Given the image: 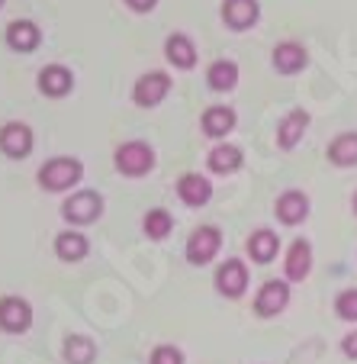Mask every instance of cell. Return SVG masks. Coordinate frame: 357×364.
<instances>
[{
    "instance_id": "6da1fadb",
    "label": "cell",
    "mask_w": 357,
    "mask_h": 364,
    "mask_svg": "<svg viewBox=\"0 0 357 364\" xmlns=\"http://www.w3.org/2000/svg\"><path fill=\"white\" fill-rule=\"evenodd\" d=\"M84 178V165L77 159H68V155H58V159H48L45 165L39 168V184L42 191H68V187L81 184Z\"/></svg>"
},
{
    "instance_id": "7a4b0ae2",
    "label": "cell",
    "mask_w": 357,
    "mask_h": 364,
    "mask_svg": "<svg viewBox=\"0 0 357 364\" xmlns=\"http://www.w3.org/2000/svg\"><path fill=\"white\" fill-rule=\"evenodd\" d=\"M104 213V197L94 191H81V193H71L68 200L62 203V216L75 226H87V223L100 220Z\"/></svg>"
},
{
    "instance_id": "3957f363",
    "label": "cell",
    "mask_w": 357,
    "mask_h": 364,
    "mask_svg": "<svg viewBox=\"0 0 357 364\" xmlns=\"http://www.w3.org/2000/svg\"><path fill=\"white\" fill-rule=\"evenodd\" d=\"M116 168L126 178H142L155 168V151L145 142H126L116 149Z\"/></svg>"
},
{
    "instance_id": "277c9868",
    "label": "cell",
    "mask_w": 357,
    "mask_h": 364,
    "mask_svg": "<svg viewBox=\"0 0 357 364\" xmlns=\"http://www.w3.org/2000/svg\"><path fill=\"white\" fill-rule=\"evenodd\" d=\"M167 94H171V77H167L165 71H148V75H142L136 81V87H132V100H136L138 107H145V110L158 107Z\"/></svg>"
},
{
    "instance_id": "5b68a950",
    "label": "cell",
    "mask_w": 357,
    "mask_h": 364,
    "mask_svg": "<svg viewBox=\"0 0 357 364\" xmlns=\"http://www.w3.org/2000/svg\"><path fill=\"white\" fill-rule=\"evenodd\" d=\"M222 248V232L216 226H199L187 242V262L190 264H209Z\"/></svg>"
},
{
    "instance_id": "8992f818",
    "label": "cell",
    "mask_w": 357,
    "mask_h": 364,
    "mask_svg": "<svg viewBox=\"0 0 357 364\" xmlns=\"http://www.w3.org/2000/svg\"><path fill=\"white\" fill-rule=\"evenodd\" d=\"M33 326V306L23 296H0V329L20 336Z\"/></svg>"
},
{
    "instance_id": "52a82bcc",
    "label": "cell",
    "mask_w": 357,
    "mask_h": 364,
    "mask_svg": "<svg viewBox=\"0 0 357 364\" xmlns=\"http://www.w3.org/2000/svg\"><path fill=\"white\" fill-rule=\"evenodd\" d=\"M0 151L7 159H26L33 151V129L26 123H4L0 126Z\"/></svg>"
},
{
    "instance_id": "ba28073f",
    "label": "cell",
    "mask_w": 357,
    "mask_h": 364,
    "mask_svg": "<svg viewBox=\"0 0 357 364\" xmlns=\"http://www.w3.org/2000/svg\"><path fill=\"white\" fill-rule=\"evenodd\" d=\"M248 287V268L245 262H238V258H229V262L219 264V271H216V290H219L222 296H241Z\"/></svg>"
},
{
    "instance_id": "9c48e42d",
    "label": "cell",
    "mask_w": 357,
    "mask_h": 364,
    "mask_svg": "<svg viewBox=\"0 0 357 364\" xmlns=\"http://www.w3.org/2000/svg\"><path fill=\"white\" fill-rule=\"evenodd\" d=\"M290 303V287L287 281H268L261 290H258V296H254V309H258V316H277V313H283Z\"/></svg>"
},
{
    "instance_id": "30bf717a",
    "label": "cell",
    "mask_w": 357,
    "mask_h": 364,
    "mask_svg": "<svg viewBox=\"0 0 357 364\" xmlns=\"http://www.w3.org/2000/svg\"><path fill=\"white\" fill-rule=\"evenodd\" d=\"M39 42H42V29L35 26L33 20H13L7 26V46L13 48V52H20V55L35 52Z\"/></svg>"
},
{
    "instance_id": "8fae6325",
    "label": "cell",
    "mask_w": 357,
    "mask_h": 364,
    "mask_svg": "<svg viewBox=\"0 0 357 364\" xmlns=\"http://www.w3.org/2000/svg\"><path fill=\"white\" fill-rule=\"evenodd\" d=\"M274 213L283 226H296V223H302L306 216H309V197L300 193V191H287L280 200H277Z\"/></svg>"
},
{
    "instance_id": "7c38bea8",
    "label": "cell",
    "mask_w": 357,
    "mask_h": 364,
    "mask_svg": "<svg viewBox=\"0 0 357 364\" xmlns=\"http://www.w3.org/2000/svg\"><path fill=\"white\" fill-rule=\"evenodd\" d=\"M258 16H261L258 0H226V4H222V20H226L232 29L254 26V23H258Z\"/></svg>"
},
{
    "instance_id": "4fadbf2b",
    "label": "cell",
    "mask_w": 357,
    "mask_h": 364,
    "mask_svg": "<svg viewBox=\"0 0 357 364\" xmlns=\"http://www.w3.org/2000/svg\"><path fill=\"white\" fill-rule=\"evenodd\" d=\"M71 87H75V77L65 65H45L39 71V90L45 97H65L71 94Z\"/></svg>"
},
{
    "instance_id": "5bb4252c",
    "label": "cell",
    "mask_w": 357,
    "mask_h": 364,
    "mask_svg": "<svg viewBox=\"0 0 357 364\" xmlns=\"http://www.w3.org/2000/svg\"><path fill=\"white\" fill-rule=\"evenodd\" d=\"M177 193L187 206H207L213 200V184L203 174H184L177 181Z\"/></svg>"
},
{
    "instance_id": "9a60e30c",
    "label": "cell",
    "mask_w": 357,
    "mask_h": 364,
    "mask_svg": "<svg viewBox=\"0 0 357 364\" xmlns=\"http://www.w3.org/2000/svg\"><path fill=\"white\" fill-rule=\"evenodd\" d=\"M306 126H309V113L306 110H293L287 113V117L280 119V126H277V145L280 149H296L302 139V132H306Z\"/></svg>"
},
{
    "instance_id": "2e32d148",
    "label": "cell",
    "mask_w": 357,
    "mask_h": 364,
    "mask_svg": "<svg viewBox=\"0 0 357 364\" xmlns=\"http://www.w3.org/2000/svg\"><path fill=\"white\" fill-rule=\"evenodd\" d=\"M312 271V245L306 239H296L287 252V281H306Z\"/></svg>"
},
{
    "instance_id": "e0dca14e",
    "label": "cell",
    "mask_w": 357,
    "mask_h": 364,
    "mask_svg": "<svg viewBox=\"0 0 357 364\" xmlns=\"http://www.w3.org/2000/svg\"><path fill=\"white\" fill-rule=\"evenodd\" d=\"M165 55L174 68L190 71L193 65H197V46H193L184 33H174V36H167V42H165Z\"/></svg>"
},
{
    "instance_id": "ac0fdd59",
    "label": "cell",
    "mask_w": 357,
    "mask_h": 364,
    "mask_svg": "<svg viewBox=\"0 0 357 364\" xmlns=\"http://www.w3.org/2000/svg\"><path fill=\"white\" fill-rule=\"evenodd\" d=\"M306 62H309V55H306V48L300 42H280L274 48V68L280 75H296V71L306 68Z\"/></svg>"
},
{
    "instance_id": "d6986e66",
    "label": "cell",
    "mask_w": 357,
    "mask_h": 364,
    "mask_svg": "<svg viewBox=\"0 0 357 364\" xmlns=\"http://www.w3.org/2000/svg\"><path fill=\"white\" fill-rule=\"evenodd\" d=\"M277 252H280V239H277V232H270V229H258V232L248 239V255H251L258 264H270L277 258Z\"/></svg>"
},
{
    "instance_id": "ffe728a7",
    "label": "cell",
    "mask_w": 357,
    "mask_h": 364,
    "mask_svg": "<svg viewBox=\"0 0 357 364\" xmlns=\"http://www.w3.org/2000/svg\"><path fill=\"white\" fill-rule=\"evenodd\" d=\"M87 252H90L87 235L71 232V229L55 235V255L62 258V262H81V258H87Z\"/></svg>"
},
{
    "instance_id": "44dd1931",
    "label": "cell",
    "mask_w": 357,
    "mask_h": 364,
    "mask_svg": "<svg viewBox=\"0 0 357 364\" xmlns=\"http://www.w3.org/2000/svg\"><path fill=\"white\" fill-rule=\"evenodd\" d=\"M235 110L232 107H209L207 113H203V132H207L209 139H222L226 132L235 129Z\"/></svg>"
},
{
    "instance_id": "7402d4cb",
    "label": "cell",
    "mask_w": 357,
    "mask_h": 364,
    "mask_svg": "<svg viewBox=\"0 0 357 364\" xmlns=\"http://www.w3.org/2000/svg\"><path fill=\"white\" fill-rule=\"evenodd\" d=\"M329 161L338 168L357 165V132H341V136L329 145Z\"/></svg>"
},
{
    "instance_id": "603a6c76",
    "label": "cell",
    "mask_w": 357,
    "mask_h": 364,
    "mask_svg": "<svg viewBox=\"0 0 357 364\" xmlns=\"http://www.w3.org/2000/svg\"><path fill=\"white\" fill-rule=\"evenodd\" d=\"M241 149L238 145H216L213 151H209V171L216 174H232L241 168Z\"/></svg>"
},
{
    "instance_id": "cb8c5ba5",
    "label": "cell",
    "mask_w": 357,
    "mask_h": 364,
    "mask_svg": "<svg viewBox=\"0 0 357 364\" xmlns=\"http://www.w3.org/2000/svg\"><path fill=\"white\" fill-rule=\"evenodd\" d=\"M142 229H145V235H148V239L161 242V239H167V235H171L174 216L167 213V210H161V206H155V210H148V213H145Z\"/></svg>"
},
{
    "instance_id": "d4e9b609",
    "label": "cell",
    "mask_w": 357,
    "mask_h": 364,
    "mask_svg": "<svg viewBox=\"0 0 357 364\" xmlns=\"http://www.w3.org/2000/svg\"><path fill=\"white\" fill-rule=\"evenodd\" d=\"M207 81L213 90H232L235 84H238V65L229 62V58H222V62H213L207 71Z\"/></svg>"
},
{
    "instance_id": "484cf974",
    "label": "cell",
    "mask_w": 357,
    "mask_h": 364,
    "mask_svg": "<svg viewBox=\"0 0 357 364\" xmlns=\"http://www.w3.org/2000/svg\"><path fill=\"white\" fill-rule=\"evenodd\" d=\"M94 355H97V345L84 336H71L68 342H65V361L68 364H90Z\"/></svg>"
},
{
    "instance_id": "4316f807",
    "label": "cell",
    "mask_w": 357,
    "mask_h": 364,
    "mask_svg": "<svg viewBox=\"0 0 357 364\" xmlns=\"http://www.w3.org/2000/svg\"><path fill=\"white\" fill-rule=\"evenodd\" d=\"M335 313L344 323H357V290H344L335 300Z\"/></svg>"
},
{
    "instance_id": "83f0119b",
    "label": "cell",
    "mask_w": 357,
    "mask_h": 364,
    "mask_svg": "<svg viewBox=\"0 0 357 364\" xmlns=\"http://www.w3.org/2000/svg\"><path fill=\"white\" fill-rule=\"evenodd\" d=\"M151 364H184V351L174 345H158L151 351Z\"/></svg>"
},
{
    "instance_id": "f1b7e54d",
    "label": "cell",
    "mask_w": 357,
    "mask_h": 364,
    "mask_svg": "<svg viewBox=\"0 0 357 364\" xmlns=\"http://www.w3.org/2000/svg\"><path fill=\"white\" fill-rule=\"evenodd\" d=\"M341 351H344V355H348V358H357V329L351 332V336H344Z\"/></svg>"
},
{
    "instance_id": "f546056e",
    "label": "cell",
    "mask_w": 357,
    "mask_h": 364,
    "mask_svg": "<svg viewBox=\"0 0 357 364\" xmlns=\"http://www.w3.org/2000/svg\"><path fill=\"white\" fill-rule=\"evenodd\" d=\"M126 4H129L136 14H148V10H155V4H158V0H126Z\"/></svg>"
},
{
    "instance_id": "4dcf8cb0",
    "label": "cell",
    "mask_w": 357,
    "mask_h": 364,
    "mask_svg": "<svg viewBox=\"0 0 357 364\" xmlns=\"http://www.w3.org/2000/svg\"><path fill=\"white\" fill-rule=\"evenodd\" d=\"M354 213H357V193H354Z\"/></svg>"
},
{
    "instance_id": "1f68e13d",
    "label": "cell",
    "mask_w": 357,
    "mask_h": 364,
    "mask_svg": "<svg viewBox=\"0 0 357 364\" xmlns=\"http://www.w3.org/2000/svg\"><path fill=\"white\" fill-rule=\"evenodd\" d=\"M0 7H4V0H0Z\"/></svg>"
}]
</instances>
